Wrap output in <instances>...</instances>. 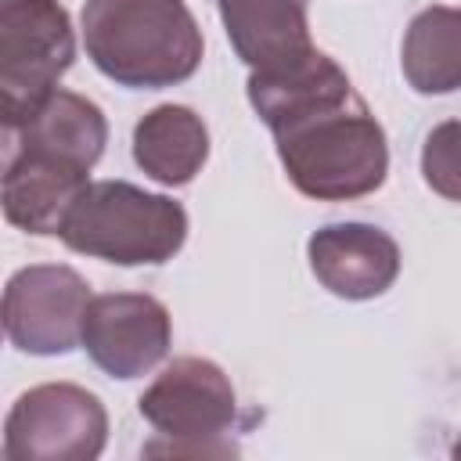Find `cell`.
Returning <instances> with one entry per match:
<instances>
[{"label":"cell","mask_w":461,"mask_h":461,"mask_svg":"<svg viewBox=\"0 0 461 461\" xmlns=\"http://www.w3.org/2000/svg\"><path fill=\"white\" fill-rule=\"evenodd\" d=\"M234 389L230 378L202 357L173 360L140 396V414L169 443H148L144 454H234L220 443L234 425Z\"/></svg>","instance_id":"cell-5"},{"label":"cell","mask_w":461,"mask_h":461,"mask_svg":"<svg viewBox=\"0 0 461 461\" xmlns=\"http://www.w3.org/2000/svg\"><path fill=\"white\" fill-rule=\"evenodd\" d=\"M454 457H457V461H461V439H457V443H454Z\"/></svg>","instance_id":"cell-16"},{"label":"cell","mask_w":461,"mask_h":461,"mask_svg":"<svg viewBox=\"0 0 461 461\" xmlns=\"http://www.w3.org/2000/svg\"><path fill=\"white\" fill-rule=\"evenodd\" d=\"M83 40L122 86H173L202 65V32L184 0H86Z\"/></svg>","instance_id":"cell-2"},{"label":"cell","mask_w":461,"mask_h":461,"mask_svg":"<svg viewBox=\"0 0 461 461\" xmlns=\"http://www.w3.org/2000/svg\"><path fill=\"white\" fill-rule=\"evenodd\" d=\"M83 346L112 378H137L166 357L169 313L158 299L140 292L97 295L83 317Z\"/></svg>","instance_id":"cell-8"},{"label":"cell","mask_w":461,"mask_h":461,"mask_svg":"<svg viewBox=\"0 0 461 461\" xmlns=\"http://www.w3.org/2000/svg\"><path fill=\"white\" fill-rule=\"evenodd\" d=\"M403 76L418 94H450L461 86V11L429 7L403 36Z\"/></svg>","instance_id":"cell-14"},{"label":"cell","mask_w":461,"mask_h":461,"mask_svg":"<svg viewBox=\"0 0 461 461\" xmlns=\"http://www.w3.org/2000/svg\"><path fill=\"white\" fill-rule=\"evenodd\" d=\"M108 418L94 393L50 382L36 385L7 414L4 457L7 461H90L104 450Z\"/></svg>","instance_id":"cell-6"},{"label":"cell","mask_w":461,"mask_h":461,"mask_svg":"<svg viewBox=\"0 0 461 461\" xmlns=\"http://www.w3.org/2000/svg\"><path fill=\"white\" fill-rule=\"evenodd\" d=\"M83 166L65 158L4 151V212L29 234H58L72 202L86 187Z\"/></svg>","instance_id":"cell-10"},{"label":"cell","mask_w":461,"mask_h":461,"mask_svg":"<svg viewBox=\"0 0 461 461\" xmlns=\"http://www.w3.org/2000/svg\"><path fill=\"white\" fill-rule=\"evenodd\" d=\"M220 18L252 72H277L313 50L303 0H220Z\"/></svg>","instance_id":"cell-12"},{"label":"cell","mask_w":461,"mask_h":461,"mask_svg":"<svg viewBox=\"0 0 461 461\" xmlns=\"http://www.w3.org/2000/svg\"><path fill=\"white\" fill-rule=\"evenodd\" d=\"M270 130L288 180L310 198H360L385 180V133L357 97V90L313 101L285 115Z\"/></svg>","instance_id":"cell-1"},{"label":"cell","mask_w":461,"mask_h":461,"mask_svg":"<svg viewBox=\"0 0 461 461\" xmlns=\"http://www.w3.org/2000/svg\"><path fill=\"white\" fill-rule=\"evenodd\" d=\"M421 173L436 194L461 202V122H439L425 137Z\"/></svg>","instance_id":"cell-15"},{"label":"cell","mask_w":461,"mask_h":461,"mask_svg":"<svg viewBox=\"0 0 461 461\" xmlns=\"http://www.w3.org/2000/svg\"><path fill=\"white\" fill-rule=\"evenodd\" d=\"M209 155L205 122L184 104H158L133 130V158L158 184H187Z\"/></svg>","instance_id":"cell-13"},{"label":"cell","mask_w":461,"mask_h":461,"mask_svg":"<svg viewBox=\"0 0 461 461\" xmlns=\"http://www.w3.org/2000/svg\"><path fill=\"white\" fill-rule=\"evenodd\" d=\"M90 306L86 281L68 267H25L4 292V331L22 353L54 357L83 342Z\"/></svg>","instance_id":"cell-7"},{"label":"cell","mask_w":461,"mask_h":461,"mask_svg":"<svg viewBox=\"0 0 461 461\" xmlns=\"http://www.w3.org/2000/svg\"><path fill=\"white\" fill-rule=\"evenodd\" d=\"M76 40L58 0H0V119L25 122L68 72Z\"/></svg>","instance_id":"cell-4"},{"label":"cell","mask_w":461,"mask_h":461,"mask_svg":"<svg viewBox=\"0 0 461 461\" xmlns=\"http://www.w3.org/2000/svg\"><path fill=\"white\" fill-rule=\"evenodd\" d=\"M108 140L101 108L72 90H54L25 122L4 126V151H32L94 169Z\"/></svg>","instance_id":"cell-11"},{"label":"cell","mask_w":461,"mask_h":461,"mask_svg":"<svg viewBox=\"0 0 461 461\" xmlns=\"http://www.w3.org/2000/svg\"><path fill=\"white\" fill-rule=\"evenodd\" d=\"M58 238L72 252L119 267L166 263L187 238V212L180 202L126 180H97L79 191Z\"/></svg>","instance_id":"cell-3"},{"label":"cell","mask_w":461,"mask_h":461,"mask_svg":"<svg viewBox=\"0 0 461 461\" xmlns=\"http://www.w3.org/2000/svg\"><path fill=\"white\" fill-rule=\"evenodd\" d=\"M310 267L331 295L375 299L396 281L400 249L378 227L331 223L310 238Z\"/></svg>","instance_id":"cell-9"}]
</instances>
